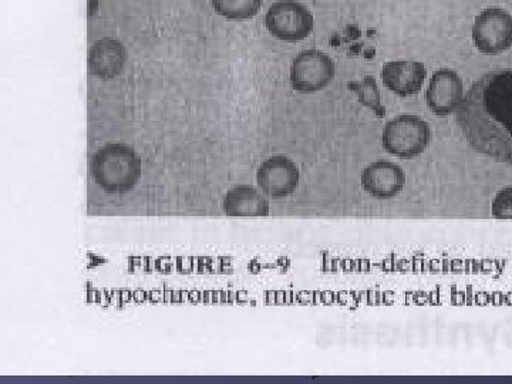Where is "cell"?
<instances>
[{"label": "cell", "instance_id": "6", "mask_svg": "<svg viewBox=\"0 0 512 384\" xmlns=\"http://www.w3.org/2000/svg\"><path fill=\"white\" fill-rule=\"evenodd\" d=\"M474 45L483 55L497 56L512 47V15L501 8L484 9L474 20Z\"/></svg>", "mask_w": 512, "mask_h": 384}, {"label": "cell", "instance_id": "10", "mask_svg": "<svg viewBox=\"0 0 512 384\" xmlns=\"http://www.w3.org/2000/svg\"><path fill=\"white\" fill-rule=\"evenodd\" d=\"M427 69L414 60H393L382 69L384 87L399 97H410L421 92L426 82Z\"/></svg>", "mask_w": 512, "mask_h": 384}, {"label": "cell", "instance_id": "1", "mask_svg": "<svg viewBox=\"0 0 512 384\" xmlns=\"http://www.w3.org/2000/svg\"><path fill=\"white\" fill-rule=\"evenodd\" d=\"M456 114L458 127L473 150L512 165V70L480 77Z\"/></svg>", "mask_w": 512, "mask_h": 384}, {"label": "cell", "instance_id": "16", "mask_svg": "<svg viewBox=\"0 0 512 384\" xmlns=\"http://www.w3.org/2000/svg\"><path fill=\"white\" fill-rule=\"evenodd\" d=\"M97 9H99V0H89V16L96 15Z\"/></svg>", "mask_w": 512, "mask_h": 384}, {"label": "cell", "instance_id": "15", "mask_svg": "<svg viewBox=\"0 0 512 384\" xmlns=\"http://www.w3.org/2000/svg\"><path fill=\"white\" fill-rule=\"evenodd\" d=\"M491 214L497 220H512V185L495 194Z\"/></svg>", "mask_w": 512, "mask_h": 384}, {"label": "cell", "instance_id": "8", "mask_svg": "<svg viewBox=\"0 0 512 384\" xmlns=\"http://www.w3.org/2000/svg\"><path fill=\"white\" fill-rule=\"evenodd\" d=\"M360 185L363 191L375 200H393L399 197L406 187V173L399 164L392 161H375L362 171Z\"/></svg>", "mask_w": 512, "mask_h": 384}, {"label": "cell", "instance_id": "2", "mask_svg": "<svg viewBox=\"0 0 512 384\" xmlns=\"http://www.w3.org/2000/svg\"><path fill=\"white\" fill-rule=\"evenodd\" d=\"M90 173L101 190L110 195H123L140 181L143 164L133 147L111 143L96 151Z\"/></svg>", "mask_w": 512, "mask_h": 384}, {"label": "cell", "instance_id": "9", "mask_svg": "<svg viewBox=\"0 0 512 384\" xmlns=\"http://www.w3.org/2000/svg\"><path fill=\"white\" fill-rule=\"evenodd\" d=\"M463 99L464 84L458 73L451 69H440L433 74L426 92V103L431 113L437 117L457 113Z\"/></svg>", "mask_w": 512, "mask_h": 384}, {"label": "cell", "instance_id": "11", "mask_svg": "<svg viewBox=\"0 0 512 384\" xmlns=\"http://www.w3.org/2000/svg\"><path fill=\"white\" fill-rule=\"evenodd\" d=\"M127 50L113 37L97 40L89 52V70L100 80H111L123 72Z\"/></svg>", "mask_w": 512, "mask_h": 384}, {"label": "cell", "instance_id": "12", "mask_svg": "<svg viewBox=\"0 0 512 384\" xmlns=\"http://www.w3.org/2000/svg\"><path fill=\"white\" fill-rule=\"evenodd\" d=\"M225 214L231 218H265L271 212L264 192L252 185H237L225 195L222 202Z\"/></svg>", "mask_w": 512, "mask_h": 384}, {"label": "cell", "instance_id": "5", "mask_svg": "<svg viewBox=\"0 0 512 384\" xmlns=\"http://www.w3.org/2000/svg\"><path fill=\"white\" fill-rule=\"evenodd\" d=\"M335 74L336 66L332 57L320 50H305L292 62V89L301 94L322 92L333 82Z\"/></svg>", "mask_w": 512, "mask_h": 384}, {"label": "cell", "instance_id": "7", "mask_svg": "<svg viewBox=\"0 0 512 384\" xmlns=\"http://www.w3.org/2000/svg\"><path fill=\"white\" fill-rule=\"evenodd\" d=\"M299 180H301V174H299L298 165L286 156L266 158L256 171L259 190L264 192L266 197L274 200L291 197L299 187Z\"/></svg>", "mask_w": 512, "mask_h": 384}, {"label": "cell", "instance_id": "4", "mask_svg": "<svg viewBox=\"0 0 512 384\" xmlns=\"http://www.w3.org/2000/svg\"><path fill=\"white\" fill-rule=\"evenodd\" d=\"M265 26L272 36L286 43L302 42L315 28L311 10L295 0H279L268 9Z\"/></svg>", "mask_w": 512, "mask_h": 384}, {"label": "cell", "instance_id": "14", "mask_svg": "<svg viewBox=\"0 0 512 384\" xmlns=\"http://www.w3.org/2000/svg\"><path fill=\"white\" fill-rule=\"evenodd\" d=\"M353 89H355L363 106L370 107L376 113H380V116H383L384 109L380 104L379 90H377L375 79L372 76L365 77L362 82L353 84Z\"/></svg>", "mask_w": 512, "mask_h": 384}, {"label": "cell", "instance_id": "3", "mask_svg": "<svg viewBox=\"0 0 512 384\" xmlns=\"http://www.w3.org/2000/svg\"><path fill=\"white\" fill-rule=\"evenodd\" d=\"M429 123L413 114H400L384 127L382 143L384 150L399 158L419 157L430 146Z\"/></svg>", "mask_w": 512, "mask_h": 384}, {"label": "cell", "instance_id": "13", "mask_svg": "<svg viewBox=\"0 0 512 384\" xmlns=\"http://www.w3.org/2000/svg\"><path fill=\"white\" fill-rule=\"evenodd\" d=\"M212 8L222 18L241 22L255 18L264 0H211Z\"/></svg>", "mask_w": 512, "mask_h": 384}]
</instances>
